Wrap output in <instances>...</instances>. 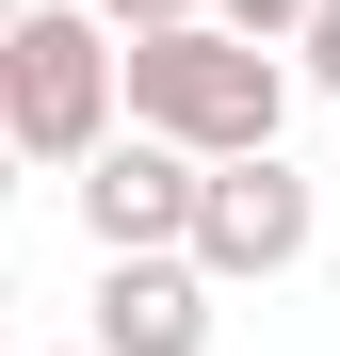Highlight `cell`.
Returning <instances> with one entry per match:
<instances>
[{
  "label": "cell",
  "mask_w": 340,
  "mask_h": 356,
  "mask_svg": "<svg viewBox=\"0 0 340 356\" xmlns=\"http://www.w3.org/2000/svg\"><path fill=\"white\" fill-rule=\"evenodd\" d=\"M0 130H17L33 178H81L130 130V33L97 0H17V33H0Z\"/></svg>",
  "instance_id": "6da1fadb"
},
{
  "label": "cell",
  "mask_w": 340,
  "mask_h": 356,
  "mask_svg": "<svg viewBox=\"0 0 340 356\" xmlns=\"http://www.w3.org/2000/svg\"><path fill=\"white\" fill-rule=\"evenodd\" d=\"M130 113L179 130V146H211V162H243V146L292 130V65L243 17H162V33H130Z\"/></svg>",
  "instance_id": "7a4b0ae2"
},
{
  "label": "cell",
  "mask_w": 340,
  "mask_h": 356,
  "mask_svg": "<svg viewBox=\"0 0 340 356\" xmlns=\"http://www.w3.org/2000/svg\"><path fill=\"white\" fill-rule=\"evenodd\" d=\"M324 243V195H308V162L292 146H243V162H211V211H195V259L227 275V291H275Z\"/></svg>",
  "instance_id": "3957f363"
},
{
  "label": "cell",
  "mask_w": 340,
  "mask_h": 356,
  "mask_svg": "<svg viewBox=\"0 0 340 356\" xmlns=\"http://www.w3.org/2000/svg\"><path fill=\"white\" fill-rule=\"evenodd\" d=\"M211 324H227V275L195 259V243H113L97 259V356H211Z\"/></svg>",
  "instance_id": "277c9868"
},
{
  "label": "cell",
  "mask_w": 340,
  "mask_h": 356,
  "mask_svg": "<svg viewBox=\"0 0 340 356\" xmlns=\"http://www.w3.org/2000/svg\"><path fill=\"white\" fill-rule=\"evenodd\" d=\"M195 211H211V146L146 130V113L81 162V227H97V259H113V243H195Z\"/></svg>",
  "instance_id": "5b68a950"
},
{
  "label": "cell",
  "mask_w": 340,
  "mask_h": 356,
  "mask_svg": "<svg viewBox=\"0 0 340 356\" xmlns=\"http://www.w3.org/2000/svg\"><path fill=\"white\" fill-rule=\"evenodd\" d=\"M292 49H308V97H340V0H308V33H292Z\"/></svg>",
  "instance_id": "8992f818"
},
{
  "label": "cell",
  "mask_w": 340,
  "mask_h": 356,
  "mask_svg": "<svg viewBox=\"0 0 340 356\" xmlns=\"http://www.w3.org/2000/svg\"><path fill=\"white\" fill-rule=\"evenodd\" d=\"M211 17H243V33H275V49H292V33H308V0H211Z\"/></svg>",
  "instance_id": "52a82bcc"
},
{
  "label": "cell",
  "mask_w": 340,
  "mask_h": 356,
  "mask_svg": "<svg viewBox=\"0 0 340 356\" xmlns=\"http://www.w3.org/2000/svg\"><path fill=\"white\" fill-rule=\"evenodd\" d=\"M113 33H162V17H211V0H97Z\"/></svg>",
  "instance_id": "ba28073f"
},
{
  "label": "cell",
  "mask_w": 340,
  "mask_h": 356,
  "mask_svg": "<svg viewBox=\"0 0 340 356\" xmlns=\"http://www.w3.org/2000/svg\"><path fill=\"white\" fill-rule=\"evenodd\" d=\"M65 356H97V340H65Z\"/></svg>",
  "instance_id": "9c48e42d"
}]
</instances>
